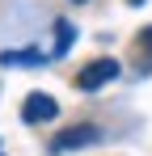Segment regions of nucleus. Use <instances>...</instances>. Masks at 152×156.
Here are the masks:
<instances>
[{
  "label": "nucleus",
  "instance_id": "7",
  "mask_svg": "<svg viewBox=\"0 0 152 156\" xmlns=\"http://www.w3.org/2000/svg\"><path fill=\"white\" fill-rule=\"evenodd\" d=\"M72 4H89V0H72Z\"/></svg>",
  "mask_w": 152,
  "mask_h": 156
},
{
  "label": "nucleus",
  "instance_id": "3",
  "mask_svg": "<svg viewBox=\"0 0 152 156\" xmlns=\"http://www.w3.org/2000/svg\"><path fill=\"white\" fill-rule=\"evenodd\" d=\"M51 118H59V101H55L51 93H30V97L21 101V122H25V127L51 122Z\"/></svg>",
  "mask_w": 152,
  "mask_h": 156
},
{
  "label": "nucleus",
  "instance_id": "2",
  "mask_svg": "<svg viewBox=\"0 0 152 156\" xmlns=\"http://www.w3.org/2000/svg\"><path fill=\"white\" fill-rule=\"evenodd\" d=\"M118 72H123V63H118L114 55H106V59H93V63H85V68H80V76H76V89H80V93H97V89H106L110 80H118Z\"/></svg>",
  "mask_w": 152,
  "mask_h": 156
},
{
  "label": "nucleus",
  "instance_id": "4",
  "mask_svg": "<svg viewBox=\"0 0 152 156\" xmlns=\"http://www.w3.org/2000/svg\"><path fill=\"white\" fill-rule=\"evenodd\" d=\"M135 72L152 76V26H144L139 38H135Z\"/></svg>",
  "mask_w": 152,
  "mask_h": 156
},
{
  "label": "nucleus",
  "instance_id": "5",
  "mask_svg": "<svg viewBox=\"0 0 152 156\" xmlns=\"http://www.w3.org/2000/svg\"><path fill=\"white\" fill-rule=\"evenodd\" d=\"M72 42H76V26L68 17H59V21H55V55H51V59H63Z\"/></svg>",
  "mask_w": 152,
  "mask_h": 156
},
{
  "label": "nucleus",
  "instance_id": "6",
  "mask_svg": "<svg viewBox=\"0 0 152 156\" xmlns=\"http://www.w3.org/2000/svg\"><path fill=\"white\" fill-rule=\"evenodd\" d=\"M0 63H4V68H13V63L38 68V63H51V55H47V51H4V55H0Z\"/></svg>",
  "mask_w": 152,
  "mask_h": 156
},
{
  "label": "nucleus",
  "instance_id": "8",
  "mask_svg": "<svg viewBox=\"0 0 152 156\" xmlns=\"http://www.w3.org/2000/svg\"><path fill=\"white\" fill-rule=\"evenodd\" d=\"M0 156H4V148H0Z\"/></svg>",
  "mask_w": 152,
  "mask_h": 156
},
{
  "label": "nucleus",
  "instance_id": "1",
  "mask_svg": "<svg viewBox=\"0 0 152 156\" xmlns=\"http://www.w3.org/2000/svg\"><path fill=\"white\" fill-rule=\"evenodd\" d=\"M101 144V127L97 122H76V127L59 131L51 139V156H68V152H80V148H93Z\"/></svg>",
  "mask_w": 152,
  "mask_h": 156
}]
</instances>
